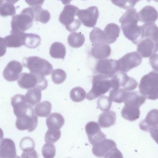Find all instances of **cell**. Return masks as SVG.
<instances>
[{
	"label": "cell",
	"instance_id": "cell-1",
	"mask_svg": "<svg viewBox=\"0 0 158 158\" xmlns=\"http://www.w3.org/2000/svg\"><path fill=\"white\" fill-rule=\"evenodd\" d=\"M139 21L136 10L133 8L128 9L119 19L125 36L135 45L144 38L142 26L137 25Z\"/></svg>",
	"mask_w": 158,
	"mask_h": 158
},
{
	"label": "cell",
	"instance_id": "cell-2",
	"mask_svg": "<svg viewBox=\"0 0 158 158\" xmlns=\"http://www.w3.org/2000/svg\"><path fill=\"white\" fill-rule=\"evenodd\" d=\"M34 13L33 8L24 9L21 14L13 16L11 23V34H23L33 25Z\"/></svg>",
	"mask_w": 158,
	"mask_h": 158
},
{
	"label": "cell",
	"instance_id": "cell-3",
	"mask_svg": "<svg viewBox=\"0 0 158 158\" xmlns=\"http://www.w3.org/2000/svg\"><path fill=\"white\" fill-rule=\"evenodd\" d=\"M139 92L146 98L155 100L158 99V73L151 72L140 79Z\"/></svg>",
	"mask_w": 158,
	"mask_h": 158
},
{
	"label": "cell",
	"instance_id": "cell-4",
	"mask_svg": "<svg viewBox=\"0 0 158 158\" xmlns=\"http://www.w3.org/2000/svg\"><path fill=\"white\" fill-rule=\"evenodd\" d=\"M93 154L96 157L106 158H122V153L117 148L116 143L111 139H104L93 145Z\"/></svg>",
	"mask_w": 158,
	"mask_h": 158
},
{
	"label": "cell",
	"instance_id": "cell-5",
	"mask_svg": "<svg viewBox=\"0 0 158 158\" xmlns=\"http://www.w3.org/2000/svg\"><path fill=\"white\" fill-rule=\"evenodd\" d=\"M111 77L100 74L94 76L92 79V88L87 94V99L93 100L106 94L112 88Z\"/></svg>",
	"mask_w": 158,
	"mask_h": 158
},
{
	"label": "cell",
	"instance_id": "cell-6",
	"mask_svg": "<svg viewBox=\"0 0 158 158\" xmlns=\"http://www.w3.org/2000/svg\"><path fill=\"white\" fill-rule=\"evenodd\" d=\"M23 63L30 73L43 76L49 75L53 71V67L50 63L37 56L24 58Z\"/></svg>",
	"mask_w": 158,
	"mask_h": 158
},
{
	"label": "cell",
	"instance_id": "cell-7",
	"mask_svg": "<svg viewBox=\"0 0 158 158\" xmlns=\"http://www.w3.org/2000/svg\"><path fill=\"white\" fill-rule=\"evenodd\" d=\"M79 9L74 5H66L60 15L59 21L65 26L66 29L70 32H74L79 29L81 22L77 17V14Z\"/></svg>",
	"mask_w": 158,
	"mask_h": 158
},
{
	"label": "cell",
	"instance_id": "cell-8",
	"mask_svg": "<svg viewBox=\"0 0 158 158\" xmlns=\"http://www.w3.org/2000/svg\"><path fill=\"white\" fill-rule=\"evenodd\" d=\"M17 83L19 86L24 89L38 88L43 90L48 85V81L44 76L31 73L21 74Z\"/></svg>",
	"mask_w": 158,
	"mask_h": 158
},
{
	"label": "cell",
	"instance_id": "cell-9",
	"mask_svg": "<svg viewBox=\"0 0 158 158\" xmlns=\"http://www.w3.org/2000/svg\"><path fill=\"white\" fill-rule=\"evenodd\" d=\"M111 79L112 89L123 87L126 91H131L135 90L137 87V82L124 72L116 73L111 77Z\"/></svg>",
	"mask_w": 158,
	"mask_h": 158
},
{
	"label": "cell",
	"instance_id": "cell-10",
	"mask_svg": "<svg viewBox=\"0 0 158 158\" xmlns=\"http://www.w3.org/2000/svg\"><path fill=\"white\" fill-rule=\"evenodd\" d=\"M11 104L13 108L15 115L17 118L35 114L33 107L27 103L25 97L23 95L17 94L14 96L12 98Z\"/></svg>",
	"mask_w": 158,
	"mask_h": 158
},
{
	"label": "cell",
	"instance_id": "cell-11",
	"mask_svg": "<svg viewBox=\"0 0 158 158\" xmlns=\"http://www.w3.org/2000/svg\"><path fill=\"white\" fill-rule=\"evenodd\" d=\"M118 60L112 59L100 60L95 65V71L97 73L112 77L119 71Z\"/></svg>",
	"mask_w": 158,
	"mask_h": 158
},
{
	"label": "cell",
	"instance_id": "cell-12",
	"mask_svg": "<svg viewBox=\"0 0 158 158\" xmlns=\"http://www.w3.org/2000/svg\"><path fill=\"white\" fill-rule=\"evenodd\" d=\"M119 71L127 73L137 67L142 62V57L138 52H129L118 60Z\"/></svg>",
	"mask_w": 158,
	"mask_h": 158
},
{
	"label": "cell",
	"instance_id": "cell-13",
	"mask_svg": "<svg viewBox=\"0 0 158 158\" xmlns=\"http://www.w3.org/2000/svg\"><path fill=\"white\" fill-rule=\"evenodd\" d=\"M77 15L84 26L88 27H94L98 19V10L96 6H91L85 10H79Z\"/></svg>",
	"mask_w": 158,
	"mask_h": 158
},
{
	"label": "cell",
	"instance_id": "cell-14",
	"mask_svg": "<svg viewBox=\"0 0 158 158\" xmlns=\"http://www.w3.org/2000/svg\"><path fill=\"white\" fill-rule=\"evenodd\" d=\"M85 131L89 141L92 145L106 138V135L101 130L100 126L97 122L92 121L87 123Z\"/></svg>",
	"mask_w": 158,
	"mask_h": 158
},
{
	"label": "cell",
	"instance_id": "cell-15",
	"mask_svg": "<svg viewBox=\"0 0 158 158\" xmlns=\"http://www.w3.org/2000/svg\"><path fill=\"white\" fill-rule=\"evenodd\" d=\"M38 123L37 116L35 114H34L17 118L15 126L18 130L21 131L27 130L29 132H32L36 128Z\"/></svg>",
	"mask_w": 158,
	"mask_h": 158
},
{
	"label": "cell",
	"instance_id": "cell-16",
	"mask_svg": "<svg viewBox=\"0 0 158 158\" xmlns=\"http://www.w3.org/2000/svg\"><path fill=\"white\" fill-rule=\"evenodd\" d=\"M158 50V44L150 38H145L138 44L137 51L144 58H149L156 53Z\"/></svg>",
	"mask_w": 158,
	"mask_h": 158
},
{
	"label": "cell",
	"instance_id": "cell-17",
	"mask_svg": "<svg viewBox=\"0 0 158 158\" xmlns=\"http://www.w3.org/2000/svg\"><path fill=\"white\" fill-rule=\"evenodd\" d=\"M23 70V65L21 63L16 60L11 61L3 71V77L9 82L16 81L18 80Z\"/></svg>",
	"mask_w": 158,
	"mask_h": 158
},
{
	"label": "cell",
	"instance_id": "cell-18",
	"mask_svg": "<svg viewBox=\"0 0 158 158\" xmlns=\"http://www.w3.org/2000/svg\"><path fill=\"white\" fill-rule=\"evenodd\" d=\"M16 157V149L14 141L10 139H2L0 141V157L14 158Z\"/></svg>",
	"mask_w": 158,
	"mask_h": 158
},
{
	"label": "cell",
	"instance_id": "cell-19",
	"mask_svg": "<svg viewBox=\"0 0 158 158\" xmlns=\"http://www.w3.org/2000/svg\"><path fill=\"white\" fill-rule=\"evenodd\" d=\"M111 53L110 47L105 42H98L93 44L91 50V55L98 60L106 59L110 55Z\"/></svg>",
	"mask_w": 158,
	"mask_h": 158
},
{
	"label": "cell",
	"instance_id": "cell-20",
	"mask_svg": "<svg viewBox=\"0 0 158 158\" xmlns=\"http://www.w3.org/2000/svg\"><path fill=\"white\" fill-rule=\"evenodd\" d=\"M138 15L139 21L145 24L154 23L158 18V12L152 6H146L138 13Z\"/></svg>",
	"mask_w": 158,
	"mask_h": 158
},
{
	"label": "cell",
	"instance_id": "cell-21",
	"mask_svg": "<svg viewBox=\"0 0 158 158\" xmlns=\"http://www.w3.org/2000/svg\"><path fill=\"white\" fill-rule=\"evenodd\" d=\"M158 125V110L152 109L147 114L146 118L139 124L141 130L149 131L151 128Z\"/></svg>",
	"mask_w": 158,
	"mask_h": 158
},
{
	"label": "cell",
	"instance_id": "cell-22",
	"mask_svg": "<svg viewBox=\"0 0 158 158\" xmlns=\"http://www.w3.org/2000/svg\"><path fill=\"white\" fill-rule=\"evenodd\" d=\"M146 97L138 92H127L124 102L125 106L139 108L146 100Z\"/></svg>",
	"mask_w": 158,
	"mask_h": 158
},
{
	"label": "cell",
	"instance_id": "cell-23",
	"mask_svg": "<svg viewBox=\"0 0 158 158\" xmlns=\"http://www.w3.org/2000/svg\"><path fill=\"white\" fill-rule=\"evenodd\" d=\"M120 31L118 25L112 23L108 24L103 31L107 43L111 44L115 42L119 36Z\"/></svg>",
	"mask_w": 158,
	"mask_h": 158
},
{
	"label": "cell",
	"instance_id": "cell-24",
	"mask_svg": "<svg viewBox=\"0 0 158 158\" xmlns=\"http://www.w3.org/2000/svg\"><path fill=\"white\" fill-rule=\"evenodd\" d=\"M116 115L113 111H106L99 116L98 123L101 127L107 128L114 125L116 122Z\"/></svg>",
	"mask_w": 158,
	"mask_h": 158
},
{
	"label": "cell",
	"instance_id": "cell-25",
	"mask_svg": "<svg viewBox=\"0 0 158 158\" xmlns=\"http://www.w3.org/2000/svg\"><path fill=\"white\" fill-rule=\"evenodd\" d=\"M64 122L63 116L58 113L50 114L46 120V124L49 129H60L63 126Z\"/></svg>",
	"mask_w": 158,
	"mask_h": 158
},
{
	"label": "cell",
	"instance_id": "cell-26",
	"mask_svg": "<svg viewBox=\"0 0 158 158\" xmlns=\"http://www.w3.org/2000/svg\"><path fill=\"white\" fill-rule=\"evenodd\" d=\"M143 37L150 38L158 44V27L154 23H146L142 26Z\"/></svg>",
	"mask_w": 158,
	"mask_h": 158
},
{
	"label": "cell",
	"instance_id": "cell-27",
	"mask_svg": "<svg viewBox=\"0 0 158 158\" xmlns=\"http://www.w3.org/2000/svg\"><path fill=\"white\" fill-rule=\"evenodd\" d=\"M140 114L139 108L127 106H124L121 112L123 118L130 122L138 119Z\"/></svg>",
	"mask_w": 158,
	"mask_h": 158
},
{
	"label": "cell",
	"instance_id": "cell-28",
	"mask_svg": "<svg viewBox=\"0 0 158 158\" xmlns=\"http://www.w3.org/2000/svg\"><path fill=\"white\" fill-rule=\"evenodd\" d=\"M50 54L54 59L64 60L66 55V48L65 46L60 42H54L51 46Z\"/></svg>",
	"mask_w": 158,
	"mask_h": 158
},
{
	"label": "cell",
	"instance_id": "cell-29",
	"mask_svg": "<svg viewBox=\"0 0 158 158\" xmlns=\"http://www.w3.org/2000/svg\"><path fill=\"white\" fill-rule=\"evenodd\" d=\"M25 34V33H24ZM11 34L4 38L7 48H20L23 45L24 34Z\"/></svg>",
	"mask_w": 158,
	"mask_h": 158
},
{
	"label": "cell",
	"instance_id": "cell-30",
	"mask_svg": "<svg viewBox=\"0 0 158 158\" xmlns=\"http://www.w3.org/2000/svg\"><path fill=\"white\" fill-rule=\"evenodd\" d=\"M52 104L50 102L45 101L37 103L35 108V113L37 116L40 117H48L52 111Z\"/></svg>",
	"mask_w": 158,
	"mask_h": 158
},
{
	"label": "cell",
	"instance_id": "cell-31",
	"mask_svg": "<svg viewBox=\"0 0 158 158\" xmlns=\"http://www.w3.org/2000/svg\"><path fill=\"white\" fill-rule=\"evenodd\" d=\"M34 13V21L46 24L50 19V14L47 10H44L40 6L33 7Z\"/></svg>",
	"mask_w": 158,
	"mask_h": 158
},
{
	"label": "cell",
	"instance_id": "cell-32",
	"mask_svg": "<svg viewBox=\"0 0 158 158\" xmlns=\"http://www.w3.org/2000/svg\"><path fill=\"white\" fill-rule=\"evenodd\" d=\"M41 91L38 88L30 89L25 95L27 103L31 106H34L40 102L42 97Z\"/></svg>",
	"mask_w": 158,
	"mask_h": 158
},
{
	"label": "cell",
	"instance_id": "cell-33",
	"mask_svg": "<svg viewBox=\"0 0 158 158\" xmlns=\"http://www.w3.org/2000/svg\"><path fill=\"white\" fill-rule=\"evenodd\" d=\"M41 38L38 35L34 34H24L23 45L30 49H35L39 47Z\"/></svg>",
	"mask_w": 158,
	"mask_h": 158
},
{
	"label": "cell",
	"instance_id": "cell-34",
	"mask_svg": "<svg viewBox=\"0 0 158 158\" xmlns=\"http://www.w3.org/2000/svg\"><path fill=\"white\" fill-rule=\"evenodd\" d=\"M67 42L69 46L72 48H79L85 43V36L81 33L73 32L68 36Z\"/></svg>",
	"mask_w": 158,
	"mask_h": 158
},
{
	"label": "cell",
	"instance_id": "cell-35",
	"mask_svg": "<svg viewBox=\"0 0 158 158\" xmlns=\"http://www.w3.org/2000/svg\"><path fill=\"white\" fill-rule=\"evenodd\" d=\"M16 14V10L12 3L5 0H0V15L3 17L14 16Z\"/></svg>",
	"mask_w": 158,
	"mask_h": 158
},
{
	"label": "cell",
	"instance_id": "cell-36",
	"mask_svg": "<svg viewBox=\"0 0 158 158\" xmlns=\"http://www.w3.org/2000/svg\"><path fill=\"white\" fill-rule=\"evenodd\" d=\"M127 92L122 88L112 89L110 92L109 98L113 102L121 103L124 102Z\"/></svg>",
	"mask_w": 158,
	"mask_h": 158
},
{
	"label": "cell",
	"instance_id": "cell-37",
	"mask_svg": "<svg viewBox=\"0 0 158 158\" xmlns=\"http://www.w3.org/2000/svg\"><path fill=\"white\" fill-rule=\"evenodd\" d=\"M70 97L71 99L74 102H81L85 98L86 93L81 87H77L71 90Z\"/></svg>",
	"mask_w": 158,
	"mask_h": 158
},
{
	"label": "cell",
	"instance_id": "cell-38",
	"mask_svg": "<svg viewBox=\"0 0 158 158\" xmlns=\"http://www.w3.org/2000/svg\"><path fill=\"white\" fill-rule=\"evenodd\" d=\"M89 39L92 45L98 42H105L107 43L104 32L98 27H95L90 32Z\"/></svg>",
	"mask_w": 158,
	"mask_h": 158
},
{
	"label": "cell",
	"instance_id": "cell-39",
	"mask_svg": "<svg viewBox=\"0 0 158 158\" xmlns=\"http://www.w3.org/2000/svg\"><path fill=\"white\" fill-rule=\"evenodd\" d=\"M60 129H49L46 133L45 141L47 143H54L60 139L61 137Z\"/></svg>",
	"mask_w": 158,
	"mask_h": 158
},
{
	"label": "cell",
	"instance_id": "cell-40",
	"mask_svg": "<svg viewBox=\"0 0 158 158\" xmlns=\"http://www.w3.org/2000/svg\"><path fill=\"white\" fill-rule=\"evenodd\" d=\"M52 78L54 84L60 85L66 79V73L62 69H55L52 73Z\"/></svg>",
	"mask_w": 158,
	"mask_h": 158
},
{
	"label": "cell",
	"instance_id": "cell-41",
	"mask_svg": "<svg viewBox=\"0 0 158 158\" xmlns=\"http://www.w3.org/2000/svg\"><path fill=\"white\" fill-rule=\"evenodd\" d=\"M20 147L23 152L35 150V141L31 138L28 137L23 138L20 142Z\"/></svg>",
	"mask_w": 158,
	"mask_h": 158
},
{
	"label": "cell",
	"instance_id": "cell-42",
	"mask_svg": "<svg viewBox=\"0 0 158 158\" xmlns=\"http://www.w3.org/2000/svg\"><path fill=\"white\" fill-rule=\"evenodd\" d=\"M98 108L102 111H106L110 109L112 106V101L109 97L102 96L97 101Z\"/></svg>",
	"mask_w": 158,
	"mask_h": 158
},
{
	"label": "cell",
	"instance_id": "cell-43",
	"mask_svg": "<svg viewBox=\"0 0 158 158\" xmlns=\"http://www.w3.org/2000/svg\"><path fill=\"white\" fill-rule=\"evenodd\" d=\"M42 153L44 158H53L56 154L55 146L52 143H46L42 147Z\"/></svg>",
	"mask_w": 158,
	"mask_h": 158
},
{
	"label": "cell",
	"instance_id": "cell-44",
	"mask_svg": "<svg viewBox=\"0 0 158 158\" xmlns=\"http://www.w3.org/2000/svg\"><path fill=\"white\" fill-rule=\"evenodd\" d=\"M149 62L152 69L155 72H158V54L154 53L150 56Z\"/></svg>",
	"mask_w": 158,
	"mask_h": 158
},
{
	"label": "cell",
	"instance_id": "cell-45",
	"mask_svg": "<svg viewBox=\"0 0 158 158\" xmlns=\"http://www.w3.org/2000/svg\"><path fill=\"white\" fill-rule=\"evenodd\" d=\"M6 45L5 40L2 38L0 37V57H2L5 55L6 52Z\"/></svg>",
	"mask_w": 158,
	"mask_h": 158
},
{
	"label": "cell",
	"instance_id": "cell-46",
	"mask_svg": "<svg viewBox=\"0 0 158 158\" xmlns=\"http://www.w3.org/2000/svg\"><path fill=\"white\" fill-rule=\"evenodd\" d=\"M149 132L152 137L158 145V126L151 128Z\"/></svg>",
	"mask_w": 158,
	"mask_h": 158
},
{
	"label": "cell",
	"instance_id": "cell-47",
	"mask_svg": "<svg viewBox=\"0 0 158 158\" xmlns=\"http://www.w3.org/2000/svg\"><path fill=\"white\" fill-rule=\"evenodd\" d=\"M45 0H25L26 3L32 7L40 6L43 5Z\"/></svg>",
	"mask_w": 158,
	"mask_h": 158
},
{
	"label": "cell",
	"instance_id": "cell-48",
	"mask_svg": "<svg viewBox=\"0 0 158 158\" xmlns=\"http://www.w3.org/2000/svg\"><path fill=\"white\" fill-rule=\"evenodd\" d=\"M114 5L126 10L127 0H110Z\"/></svg>",
	"mask_w": 158,
	"mask_h": 158
},
{
	"label": "cell",
	"instance_id": "cell-49",
	"mask_svg": "<svg viewBox=\"0 0 158 158\" xmlns=\"http://www.w3.org/2000/svg\"><path fill=\"white\" fill-rule=\"evenodd\" d=\"M38 157L37 153L35 150L27 152H23L22 154L23 158H38Z\"/></svg>",
	"mask_w": 158,
	"mask_h": 158
},
{
	"label": "cell",
	"instance_id": "cell-50",
	"mask_svg": "<svg viewBox=\"0 0 158 158\" xmlns=\"http://www.w3.org/2000/svg\"><path fill=\"white\" fill-rule=\"evenodd\" d=\"M140 0H127L126 9L133 8Z\"/></svg>",
	"mask_w": 158,
	"mask_h": 158
},
{
	"label": "cell",
	"instance_id": "cell-51",
	"mask_svg": "<svg viewBox=\"0 0 158 158\" xmlns=\"http://www.w3.org/2000/svg\"><path fill=\"white\" fill-rule=\"evenodd\" d=\"M60 1L62 2L63 4L66 5V4H70L72 0H60Z\"/></svg>",
	"mask_w": 158,
	"mask_h": 158
},
{
	"label": "cell",
	"instance_id": "cell-52",
	"mask_svg": "<svg viewBox=\"0 0 158 158\" xmlns=\"http://www.w3.org/2000/svg\"><path fill=\"white\" fill-rule=\"evenodd\" d=\"M4 136V133H3V130L0 127V141L3 138Z\"/></svg>",
	"mask_w": 158,
	"mask_h": 158
},
{
	"label": "cell",
	"instance_id": "cell-53",
	"mask_svg": "<svg viewBox=\"0 0 158 158\" xmlns=\"http://www.w3.org/2000/svg\"><path fill=\"white\" fill-rule=\"evenodd\" d=\"M7 2L10 3H12V4H15L16 2H18L19 0H5Z\"/></svg>",
	"mask_w": 158,
	"mask_h": 158
},
{
	"label": "cell",
	"instance_id": "cell-54",
	"mask_svg": "<svg viewBox=\"0 0 158 158\" xmlns=\"http://www.w3.org/2000/svg\"><path fill=\"white\" fill-rule=\"evenodd\" d=\"M148 1L150 2L151 0H148ZM153 1L155 2H158V0H153Z\"/></svg>",
	"mask_w": 158,
	"mask_h": 158
},
{
	"label": "cell",
	"instance_id": "cell-55",
	"mask_svg": "<svg viewBox=\"0 0 158 158\" xmlns=\"http://www.w3.org/2000/svg\"><path fill=\"white\" fill-rule=\"evenodd\" d=\"M84 1H85V0H84Z\"/></svg>",
	"mask_w": 158,
	"mask_h": 158
},
{
	"label": "cell",
	"instance_id": "cell-56",
	"mask_svg": "<svg viewBox=\"0 0 158 158\" xmlns=\"http://www.w3.org/2000/svg\"></svg>",
	"mask_w": 158,
	"mask_h": 158
}]
</instances>
